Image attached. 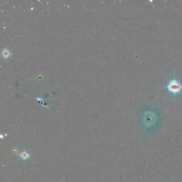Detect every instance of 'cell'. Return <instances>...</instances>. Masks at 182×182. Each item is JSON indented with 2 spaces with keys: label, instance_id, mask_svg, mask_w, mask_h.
Wrapping results in <instances>:
<instances>
[{
  "label": "cell",
  "instance_id": "2",
  "mask_svg": "<svg viewBox=\"0 0 182 182\" xmlns=\"http://www.w3.org/2000/svg\"><path fill=\"white\" fill-rule=\"evenodd\" d=\"M30 157H31L30 154L26 150L21 152L19 154V157L23 160H24V161H26V160H28L30 158Z\"/></svg>",
  "mask_w": 182,
  "mask_h": 182
},
{
  "label": "cell",
  "instance_id": "3",
  "mask_svg": "<svg viewBox=\"0 0 182 182\" xmlns=\"http://www.w3.org/2000/svg\"><path fill=\"white\" fill-rule=\"evenodd\" d=\"M2 56L5 58H8L11 55V54L10 53L9 51L8 50H7V49H5L4 50L2 53Z\"/></svg>",
  "mask_w": 182,
  "mask_h": 182
},
{
  "label": "cell",
  "instance_id": "1",
  "mask_svg": "<svg viewBox=\"0 0 182 182\" xmlns=\"http://www.w3.org/2000/svg\"><path fill=\"white\" fill-rule=\"evenodd\" d=\"M164 88L168 89V90L172 93L174 97L178 93H180L182 90V84L180 82L176 79V77L174 76V77L171 80L166 86H164Z\"/></svg>",
  "mask_w": 182,
  "mask_h": 182
}]
</instances>
